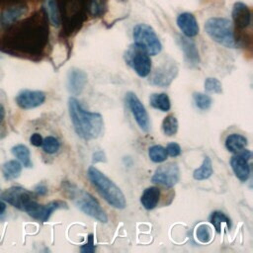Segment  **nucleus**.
Listing matches in <instances>:
<instances>
[{
  "label": "nucleus",
  "mask_w": 253,
  "mask_h": 253,
  "mask_svg": "<svg viewBox=\"0 0 253 253\" xmlns=\"http://www.w3.org/2000/svg\"><path fill=\"white\" fill-rule=\"evenodd\" d=\"M177 26L187 38H194L199 34V25L195 16L189 12L181 13L177 18Z\"/></svg>",
  "instance_id": "nucleus-16"
},
{
  "label": "nucleus",
  "mask_w": 253,
  "mask_h": 253,
  "mask_svg": "<svg viewBox=\"0 0 253 253\" xmlns=\"http://www.w3.org/2000/svg\"><path fill=\"white\" fill-rule=\"evenodd\" d=\"M204 86H205V90L209 93L220 94L222 92V85H221L220 81L213 77H208L205 80Z\"/></svg>",
  "instance_id": "nucleus-32"
},
{
  "label": "nucleus",
  "mask_w": 253,
  "mask_h": 253,
  "mask_svg": "<svg viewBox=\"0 0 253 253\" xmlns=\"http://www.w3.org/2000/svg\"><path fill=\"white\" fill-rule=\"evenodd\" d=\"M178 66L173 61H167L157 67L149 77V83L158 87H168L178 74Z\"/></svg>",
  "instance_id": "nucleus-11"
},
{
  "label": "nucleus",
  "mask_w": 253,
  "mask_h": 253,
  "mask_svg": "<svg viewBox=\"0 0 253 253\" xmlns=\"http://www.w3.org/2000/svg\"><path fill=\"white\" fill-rule=\"evenodd\" d=\"M205 31L209 37L220 45L235 48L238 43L234 36L233 24L223 17H212L206 21Z\"/></svg>",
  "instance_id": "nucleus-4"
},
{
  "label": "nucleus",
  "mask_w": 253,
  "mask_h": 253,
  "mask_svg": "<svg viewBox=\"0 0 253 253\" xmlns=\"http://www.w3.org/2000/svg\"><path fill=\"white\" fill-rule=\"evenodd\" d=\"M6 211V204L0 200V214H3Z\"/></svg>",
  "instance_id": "nucleus-39"
},
{
  "label": "nucleus",
  "mask_w": 253,
  "mask_h": 253,
  "mask_svg": "<svg viewBox=\"0 0 253 253\" xmlns=\"http://www.w3.org/2000/svg\"><path fill=\"white\" fill-rule=\"evenodd\" d=\"M4 117H5V110H4L3 106L0 104V124L3 122Z\"/></svg>",
  "instance_id": "nucleus-38"
},
{
  "label": "nucleus",
  "mask_w": 253,
  "mask_h": 253,
  "mask_svg": "<svg viewBox=\"0 0 253 253\" xmlns=\"http://www.w3.org/2000/svg\"><path fill=\"white\" fill-rule=\"evenodd\" d=\"M178 43L184 52L185 59L190 66H197L200 63L199 50L196 42L187 37H178Z\"/></svg>",
  "instance_id": "nucleus-15"
},
{
  "label": "nucleus",
  "mask_w": 253,
  "mask_h": 253,
  "mask_svg": "<svg viewBox=\"0 0 253 253\" xmlns=\"http://www.w3.org/2000/svg\"><path fill=\"white\" fill-rule=\"evenodd\" d=\"M26 12L25 8H11L3 13L2 21L5 24H11L19 19Z\"/></svg>",
  "instance_id": "nucleus-31"
},
{
  "label": "nucleus",
  "mask_w": 253,
  "mask_h": 253,
  "mask_svg": "<svg viewBox=\"0 0 253 253\" xmlns=\"http://www.w3.org/2000/svg\"><path fill=\"white\" fill-rule=\"evenodd\" d=\"M80 250H81V252H83V253H93V252L96 250V246H95V243H94L93 234H89L87 242L81 246Z\"/></svg>",
  "instance_id": "nucleus-34"
},
{
  "label": "nucleus",
  "mask_w": 253,
  "mask_h": 253,
  "mask_svg": "<svg viewBox=\"0 0 253 253\" xmlns=\"http://www.w3.org/2000/svg\"><path fill=\"white\" fill-rule=\"evenodd\" d=\"M213 173L212 169V163L209 156H205L202 165L195 169L193 172V178L197 181H203L206 179H209Z\"/></svg>",
  "instance_id": "nucleus-21"
},
{
  "label": "nucleus",
  "mask_w": 253,
  "mask_h": 253,
  "mask_svg": "<svg viewBox=\"0 0 253 253\" xmlns=\"http://www.w3.org/2000/svg\"><path fill=\"white\" fill-rule=\"evenodd\" d=\"M22 164L18 160H9L2 165V173L6 180H14L20 176Z\"/></svg>",
  "instance_id": "nucleus-22"
},
{
  "label": "nucleus",
  "mask_w": 253,
  "mask_h": 253,
  "mask_svg": "<svg viewBox=\"0 0 253 253\" xmlns=\"http://www.w3.org/2000/svg\"><path fill=\"white\" fill-rule=\"evenodd\" d=\"M160 197H161V193L158 187H154V186L148 187L143 191L140 197V203L145 210L150 211L157 207L160 201Z\"/></svg>",
  "instance_id": "nucleus-18"
},
{
  "label": "nucleus",
  "mask_w": 253,
  "mask_h": 253,
  "mask_svg": "<svg viewBox=\"0 0 253 253\" xmlns=\"http://www.w3.org/2000/svg\"><path fill=\"white\" fill-rule=\"evenodd\" d=\"M62 193L85 214L97 219L100 222H107L108 216L99 202L88 192L79 188L72 182L63 181L61 184Z\"/></svg>",
  "instance_id": "nucleus-2"
},
{
  "label": "nucleus",
  "mask_w": 253,
  "mask_h": 253,
  "mask_svg": "<svg viewBox=\"0 0 253 253\" xmlns=\"http://www.w3.org/2000/svg\"><path fill=\"white\" fill-rule=\"evenodd\" d=\"M148 156L154 163H161L166 160L168 155L166 149L163 146L155 144L148 148Z\"/></svg>",
  "instance_id": "nucleus-27"
},
{
  "label": "nucleus",
  "mask_w": 253,
  "mask_h": 253,
  "mask_svg": "<svg viewBox=\"0 0 253 253\" xmlns=\"http://www.w3.org/2000/svg\"><path fill=\"white\" fill-rule=\"evenodd\" d=\"M46 11H47V15L50 23L55 27L59 26L60 17H59V11H58L55 0H46Z\"/></svg>",
  "instance_id": "nucleus-28"
},
{
  "label": "nucleus",
  "mask_w": 253,
  "mask_h": 253,
  "mask_svg": "<svg viewBox=\"0 0 253 253\" xmlns=\"http://www.w3.org/2000/svg\"><path fill=\"white\" fill-rule=\"evenodd\" d=\"M67 205L63 201H52L46 205H41L36 200H32L25 208L24 211H26L33 218L40 220L42 222H45L50 217L51 213L59 209H67Z\"/></svg>",
  "instance_id": "nucleus-7"
},
{
  "label": "nucleus",
  "mask_w": 253,
  "mask_h": 253,
  "mask_svg": "<svg viewBox=\"0 0 253 253\" xmlns=\"http://www.w3.org/2000/svg\"><path fill=\"white\" fill-rule=\"evenodd\" d=\"M180 180V169L177 163L169 162L159 166L151 177V182L167 188L174 187Z\"/></svg>",
  "instance_id": "nucleus-8"
},
{
  "label": "nucleus",
  "mask_w": 253,
  "mask_h": 253,
  "mask_svg": "<svg viewBox=\"0 0 253 253\" xmlns=\"http://www.w3.org/2000/svg\"><path fill=\"white\" fill-rule=\"evenodd\" d=\"M45 93L39 90H23L16 97L17 105L25 110H30L42 105L45 101Z\"/></svg>",
  "instance_id": "nucleus-13"
},
{
  "label": "nucleus",
  "mask_w": 253,
  "mask_h": 253,
  "mask_svg": "<svg viewBox=\"0 0 253 253\" xmlns=\"http://www.w3.org/2000/svg\"><path fill=\"white\" fill-rule=\"evenodd\" d=\"M251 156H252L251 151L244 148L241 151L235 153L230 158V166L235 176L241 182H246L250 176V165L248 162Z\"/></svg>",
  "instance_id": "nucleus-12"
},
{
  "label": "nucleus",
  "mask_w": 253,
  "mask_h": 253,
  "mask_svg": "<svg viewBox=\"0 0 253 253\" xmlns=\"http://www.w3.org/2000/svg\"><path fill=\"white\" fill-rule=\"evenodd\" d=\"M87 176L91 184L110 206L118 210H123L126 207V197L122 190L99 169L90 166L87 170Z\"/></svg>",
  "instance_id": "nucleus-3"
},
{
  "label": "nucleus",
  "mask_w": 253,
  "mask_h": 253,
  "mask_svg": "<svg viewBox=\"0 0 253 253\" xmlns=\"http://www.w3.org/2000/svg\"><path fill=\"white\" fill-rule=\"evenodd\" d=\"M210 221L213 225V227L215 228L216 232H218V233L221 231V224L222 223H225L230 228V219L222 211H213L210 216Z\"/></svg>",
  "instance_id": "nucleus-25"
},
{
  "label": "nucleus",
  "mask_w": 253,
  "mask_h": 253,
  "mask_svg": "<svg viewBox=\"0 0 253 253\" xmlns=\"http://www.w3.org/2000/svg\"><path fill=\"white\" fill-rule=\"evenodd\" d=\"M232 20L236 28L246 29L251 24V12L247 5L242 2H236L232 8Z\"/></svg>",
  "instance_id": "nucleus-17"
},
{
  "label": "nucleus",
  "mask_w": 253,
  "mask_h": 253,
  "mask_svg": "<svg viewBox=\"0 0 253 253\" xmlns=\"http://www.w3.org/2000/svg\"><path fill=\"white\" fill-rule=\"evenodd\" d=\"M126 102L140 129L145 132L149 131L150 119L148 113L136 94L133 92H127L126 94Z\"/></svg>",
  "instance_id": "nucleus-9"
},
{
  "label": "nucleus",
  "mask_w": 253,
  "mask_h": 253,
  "mask_svg": "<svg viewBox=\"0 0 253 253\" xmlns=\"http://www.w3.org/2000/svg\"><path fill=\"white\" fill-rule=\"evenodd\" d=\"M165 149H166L167 155H169L171 157H177L182 152L181 146L177 142H170V143H168Z\"/></svg>",
  "instance_id": "nucleus-33"
},
{
  "label": "nucleus",
  "mask_w": 253,
  "mask_h": 253,
  "mask_svg": "<svg viewBox=\"0 0 253 253\" xmlns=\"http://www.w3.org/2000/svg\"><path fill=\"white\" fill-rule=\"evenodd\" d=\"M68 112L78 136L85 140L96 139L100 136L104 126L103 117L100 113L85 110L74 97L68 99Z\"/></svg>",
  "instance_id": "nucleus-1"
},
{
  "label": "nucleus",
  "mask_w": 253,
  "mask_h": 253,
  "mask_svg": "<svg viewBox=\"0 0 253 253\" xmlns=\"http://www.w3.org/2000/svg\"><path fill=\"white\" fill-rule=\"evenodd\" d=\"M35 192H36L38 195H40V196H44V195H46V193H47V187H46L44 184L41 183V184L37 185V187L35 188Z\"/></svg>",
  "instance_id": "nucleus-37"
},
{
  "label": "nucleus",
  "mask_w": 253,
  "mask_h": 253,
  "mask_svg": "<svg viewBox=\"0 0 253 253\" xmlns=\"http://www.w3.org/2000/svg\"><path fill=\"white\" fill-rule=\"evenodd\" d=\"M150 106L156 110L167 112L171 108V103L166 93H153L149 97Z\"/></svg>",
  "instance_id": "nucleus-20"
},
{
  "label": "nucleus",
  "mask_w": 253,
  "mask_h": 253,
  "mask_svg": "<svg viewBox=\"0 0 253 253\" xmlns=\"http://www.w3.org/2000/svg\"><path fill=\"white\" fill-rule=\"evenodd\" d=\"M247 145V138L240 133H231L225 139V147L232 153H237Z\"/></svg>",
  "instance_id": "nucleus-19"
},
{
  "label": "nucleus",
  "mask_w": 253,
  "mask_h": 253,
  "mask_svg": "<svg viewBox=\"0 0 253 253\" xmlns=\"http://www.w3.org/2000/svg\"><path fill=\"white\" fill-rule=\"evenodd\" d=\"M193 100H194L196 107L202 111L209 110L212 104L211 97L205 93H201V92H194Z\"/></svg>",
  "instance_id": "nucleus-26"
},
{
  "label": "nucleus",
  "mask_w": 253,
  "mask_h": 253,
  "mask_svg": "<svg viewBox=\"0 0 253 253\" xmlns=\"http://www.w3.org/2000/svg\"><path fill=\"white\" fill-rule=\"evenodd\" d=\"M42 136L40 133H33L32 136L30 137V142L34 145V146H42Z\"/></svg>",
  "instance_id": "nucleus-36"
},
{
  "label": "nucleus",
  "mask_w": 253,
  "mask_h": 253,
  "mask_svg": "<svg viewBox=\"0 0 253 253\" xmlns=\"http://www.w3.org/2000/svg\"><path fill=\"white\" fill-rule=\"evenodd\" d=\"M42 146V150L45 153L54 154L58 151V149L60 147V143L56 137L49 135V136H46L45 138H43Z\"/></svg>",
  "instance_id": "nucleus-30"
},
{
  "label": "nucleus",
  "mask_w": 253,
  "mask_h": 253,
  "mask_svg": "<svg viewBox=\"0 0 253 253\" xmlns=\"http://www.w3.org/2000/svg\"><path fill=\"white\" fill-rule=\"evenodd\" d=\"M87 74L79 68H71L67 75V89L71 95L78 96L87 84Z\"/></svg>",
  "instance_id": "nucleus-14"
},
{
  "label": "nucleus",
  "mask_w": 253,
  "mask_h": 253,
  "mask_svg": "<svg viewBox=\"0 0 253 253\" xmlns=\"http://www.w3.org/2000/svg\"><path fill=\"white\" fill-rule=\"evenodd\" d=\"M163 133L167 136H172L176 134L178 130V120L174 115H168L164 118L162 122Z\"/></svg>",
  "instance_id": "nucleus-24"
},
{
  "label": "nucleus",
  "mask_w": 253,
  "mask_h": 253,
  "mask_svg": "<svg viewBox=\"0 0 253 253\" xmlns=\"http://www.w3.org/2000/svg\"><path fill=\"white\" fill-rule=\"evenodd\" d=\"M92 161L93 163H98V162H106V155L103 150H97L93 153L92 156Z\"/></svg>",
  "instance_id": "nucleus-35"
},
{
  "label": "nucleus",
  "mask_w": 253,
  "mask_h": 253,
  "mask_svg": "<svg viewBox=\"0 0 253 253\" xmlns=\"http://www.w3.org/2000/svg\"><path fill=\"white\" fill-rule=\"evenodd\" d=\"M196 238L203 244H207L211 240V231L207 223H201L197 226Z\"/></svg>",
  "instance_id": "nucleus-29"
},
{
  "label": "nucleus",
  "mask_w": 253,
  "mask_h": 253,
  "mask_svg": "<svg viewBox=\"0 0 253 253\" xmlns=\"http://www.w3.org/2000/svg\"><path fill=\"white\" fill-rule=\"evenodd\" d=\"M126 62L133 69L139 77H147L151 72V59L149 54L137 46L130 45L125 54Z\"/></svg>",
  "instance_id": "nucleus-6"
},
{
  "label": "nucleus",
  "mask_w": 253,
  "mask_h": 253,
  "mask_svg": "<svg viewBox=\"0 0 253 253\" xmlns=\"http://www.w3.org/2000/svg\"><path fill=\"white\" fill-rule=\"evenodd\" d=\"M134 44L144 49L149 55H156L162 49V44L155 31L146 24H137L133 28Z\"/></svg>",
  "instance_id": "nucleus-5"
},
{
  "label": "nucleus",
  "mask_w": 253,
  "mask_h": 253,
  "mask_svg": "<svg viewBox=\"0 0 253 253\" xmlns=\"http://www.w3.org/2000/svg\"><path fill=\"white\" fill-rule=\"evenodd\" d=\"M4 202L12 205L13 207L24 211L26 206L35 200V194L19 186H13L6 189L0 197Z\"/></svg>",
  "instance_id": "nucleus-10"
},
{
  "label": "nucleus",
  "mask_w": 253,
  "mask_h": 253,
  "mask_svg": "<svg viewBox=\"0 0 253 253\" xmlns=\"http://www.w3.org/2000/svg\"><path fill=\"white\" fill-rule=\"evenodd\" d=\"M13 155L21 162L25 167H32L33 163L31 160V152L30 149L24 144H17L12 147Z\"/></svg>",
  "instance_id": "nucleus-23"
}]
</instances>
